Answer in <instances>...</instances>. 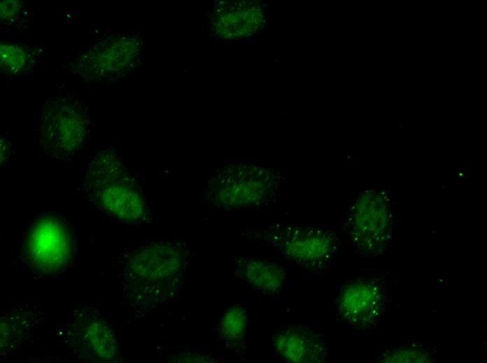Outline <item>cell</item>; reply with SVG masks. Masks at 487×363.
Masks as SVG:
<instances>
[{
    "label": "cell",
    "instance_id": "obj_4",
    "mask_svg": "<svg viewBox=\"0 0 487 363\" xmlns=\"http://www.w3.org/2000/svg\"><path fill=\"white\" fill-rule=\"evenodd\" d=\"M395 207L383 190L368 188L348 205L343 229L355 252L361 256L383 254L395 226Z\"/></svg>",
    "mask_w": 487,
    "mask_h": 363
},
{
    "label": "cell",
    "instance_id": "obj_15",
    "mask_svg": "<svg viewBox=\"0 0 487 363\" xmlns=\"http://www.w3.org/2000/svg\"><path fill=\"white\" fill-rule=\"evenodd\" d=\"M84 341L100 360L115 362L120 356L115 335L103 321H94L87 325L84 330Z\"/></svg>",
    "mask_w": 487,
    "mask_h": 363
},
{
    "label": "cell",
    "instance_id": "obj_16",
    "mask_svg": "<svg viewBox=\"0 0 487 363\" xmlns=\"http://www.w3.org/2000/svg\"><path fill=\"white\" fill-rule=\"evenodd\" d=\"M434 346L420 339L386 349L376 357L380 362H432L435 360Z\"/></svg>",
    "mask_w": 487,
    "mask_h": 363
},
{
    "label": "cell",
    "instance_id": "obj_3",
    "mask_svg": "<svg viewBox=\"0 0 487 363\" xmlns=\"http://www.w3.org/2000/svg\"><path fill=\"white\" fill-rule=\"evenodd\" d=\"M253 234L290 263L312 272L327 270L339 249L337 232L327 226L276 223L253 231Z\"/></svg>",
    "mask_w": 487,
    "mask_h": 363
},
{
    "label": "cell",
    "instance_id": "obj_8",
    "mask_svg": "<svg viewBox=\"0 0 487 363\" xmlns=\"http://www.w3.org/2000/svg\"><path fill=\"white\" fill-rule=\"evenodd\" d=\"M108 176L101 193L100 204L108 214L118 220L127 223L146 221L150 215L143 198L132 180L115 153L106 151Z\"/></svg>",
    "mask_w": 487,
    "mask_h": 363
},
{
    "label": "cell",
    "instance_id": "obj_13",
    "mask_svg": "<svg viewBox=\"0 0 487 363\" xmlns=\"http://www.w3.org/2000/svg\"><path fill=\"white\" fill-rule=\"evenodd\" d=\"M39 52L36 46L22 43L0 44L1 74L6 77L29 73L36 64Z\"/></svg>",
    "mask_w": 487,
    "mask_h": 363
},
{
    "label": "cell",
    "instance_id": "obj_6",
    "mask_svg": "<svg viewBox=\"0 0 487 363\" xmlns=\"http://www.w3.org/2000/svg\"><path fill=\"white\" fill-rule=\"evenodd\" d=\"M88 128L87 108L66 92H57L41 107L40 143L50 156L65 158L72 155L83 143Z\"/></svg>",
    "mask_w": 487,
    "mask_h": 363
},
{
    "label": "cell",
    "instance_id": "obj_1",
    "mask_svg": "<svg viewBox=\"0 0 487 363\" xmlns=\"http://www.w3.org/2000/svg\"><path fill=\"white\" fill-rule=\"evenodd\" d=\"M285 182L278 168L248 162L228 163L210 176L204 197L218 211L253 209L278 198Z\"/></svg>",
    "mask_w": 487,
    "mask_h": 363
},
{
    "label": "cell",
    "instance_id": "obj_18",
    "mask_svg": "<svg viewBox=\"0 0 487 363\" xmlns=\"http://www.w3.org/2000/svg\"><path fill=\"white\" fill-rule=\"evenodd\" d=\"M171 362H216L217 360L197 353H181L176 354L171 359Z\"/></svg>",
    "mask_w": 487,
    "mask_h": 363
},
{
    "label": "cell",
    "instance_id": "obj_17",
    "mask_svg": "<svg viewBox=\"0 0 487 363\" xmlns=\"http://www.w3.org/2000/svg\"><path fill=\"white\" fill-rule=\"evenodd\" d=\"M1 23L11 29L27 22L28 14L22 1L17 0L2 1L0 4Z\"/></svg>",
    "mask_w": 487,
    "mask_h": 363
},
{
    "label": "cell",
    "instance_id": "obj_11",
    "mask_svg": "<svg viewBox=\"0 0 487 363\" xmlns=\"http://www.w3.org/2000/svg\"><path fill=\"white\" fill-rule=\"evenodd\" d=\"M264 22L262 6L253 1H221L212 8L209 17L212 34L223 40L250 36L262 29Z\"/></svg>",
    "mask_w": 487,
    "mask_h": 363
},
{
    "label": "cell",
    "instance_id": "obj_9",
    "mask_svg": "<svg viewBox=\"0 0 487 363\" xmlns=\"http://www.w3.org/2000/svg\"><path fill=\"white\" fill-rule=\"evenodd\" d=\"M272 350L290 363H323L329 357L328 344L318 332L305 326L279 325L271 335Z\"/></svg>",
    "mask_w": 487,
    "mask_h": 363
},
{
    "label": "cell",
    "instance_id": "obj_2",
    "mask_svg": "<svg viewBox=\"0 0 487 363\" xmlns=\"http://www.w3.org/2000/svg\"><path fill=\"white\" fill-rule=\"evenodd\" d=\"M188 244L177 239L150 243L130 253L124 272L131 284L155 303L178 294L188 267Z\"/></svg>",
    "mask_w": 487,
    "mask_h": 363
},
{
    "label": "cell",
    "instance_id": "obj_5",
    "mask_svg": "<svg viewBox=\"0 0 487 363\" xmlns=\"http://www.w3.org/2000/svg\"><path fill=\"white\" fill-rule=\"evenodd\" d=\"M143 38L137 31L113 34L80 50L71 71L87 81L116 80L140 64Z\"/></svg>",
    "mask_w": 487,
    "mask_h": 363
},
{
    "label": "cell",
    "instance_id": "obj_7",
    "mask_svg": "<svg viewBox=\"0 0 487 363\" xmlns=\"http://www.w3.org/2000/svg\"><path fill=\"white\" fill-rule=\"evenodd\" d=\"M388 302L383 276H358L339 290L335 309L339 319L360 332L375 328L382 319Z\"/></svg>",
    "mask_w": 487,
    "mask_h": 363
},
{
    "label": "cell",
    "instance_id": "obj_10",
    "mask_svg": "<svg viewBox=\"0 0 487 363\" xmlns=\"http://www.w3.org/2000/svg\"><path fill=\"white\" fill-rule=\"evenodd\" d=\"M27 250L32 266L38 271L61 269L69 255V239L64 225L52 218L39 221L29 235Z\"/></svg>",
    "mask_w": 487,
    "mask_h": 363
},
{
    "label": "cell",
    "instance_id": "obj_12",
    "mask_svg": "<svg viewBox=\"0 0 487 363\" xmlns=\"http://www.w3.org/2000/svg\"><path fill=\"white\" fill-rule=\"evenodd\" d=\"M234 272L243 281L267 295L279 292L286 280V273L282 267L265 260L237 258L234 261Z\"/></svg>",
    "mask_w": 487,
    "mask_h": 363
},
{
    "label": "cell",
    "instance_id": "obj_14",
    "mask_svg": "<svg viewBox=\"0 0 487 363\" xmlns=\"http://www.w3.org/2000/svg\"><path fill=\"white\" fill-rule=\"evenodd\" d=\"M247 327V312L241 304H234L228 308L218 325L220 339L239 357L244 355Z\"/></svg>",
    "mask_w": 487,
    "mask_h": 363
}]
</instances>
